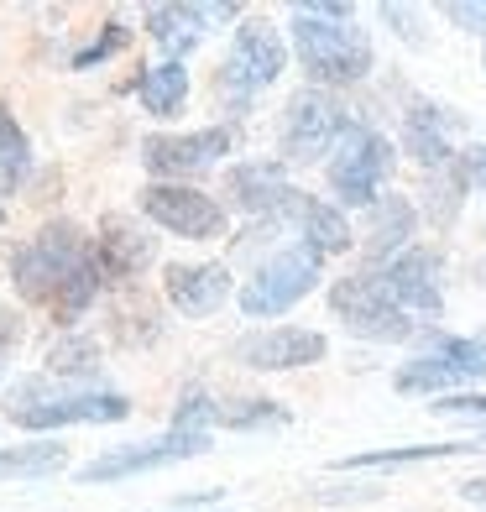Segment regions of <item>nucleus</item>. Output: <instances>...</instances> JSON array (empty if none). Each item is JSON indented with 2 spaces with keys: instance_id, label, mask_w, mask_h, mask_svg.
I'll return each instance as SVG.
<instances>
[{
  "instance_id": "obj_35",
  "label": "nucleus",
  "mask_w": 486,
  "mask_h": 512,
  "mask_svg": "<svg viewBox=\"0 0 486 512\" xmlns=\"http://www.w3.org/2000/svg\"><path fill=\"white\" fill-rule=\"evenodd\" d=\"M460 497H466V502H481V507H486V476H476V481H460Z\"/></svg>"
},
{
  "instance_id": "obj_5",
  "label": "nucleus",
  "mask_w": 486,
  "mask_h": 512,
  "mask_svg": "<svg viewBox=\"0 0 486 512\" xmlns=\"http://www.w3.org/2000/svg\"><path fill=\"white\" fill-rule=\"evenodd\" d=\"M392 142L382 131L372 126H361L351 121L340 131V142L330 152V194L345 204V209H372L377 194H382V183L392 178Z\"/></svg>"
},
{
  "instance_id": "obj_14",
  "label": "nucleus",
  "mask_w": 486,
  "mask_h": 512,
  "mask_svg": "<svg viewBox=\"0 0 486 512\" xmlns=\"http://www.w3.org/2000/svg\"><path fill=\"white\" fill-rule=\"evenodd\" d=\"M230 152V131L210 126V131H194V136H147L142 142V162L157 178H189L204 173Z\"/></svg>"
},
{
  "instance_id": "obj_32",
  "label": "nucleus",
  "mask_w": 486,
  "mask_h": 512,
  "mask_svg": "<svg viewBox=\"0 0 486 512\" xmlns=\"http://www.w3.org/2000/svg\"><path fill=\"white\" fill-rule=\"evenodd\" d=\"M434 413H486V392H450V398L429 403Z\"/></svg>"
},
{
  "instance_id": "obj_24",
  "label": "nucleus",
  "mask_w": 486,
  "mask_h": 512,
  "mask_svg": "<svg viewBox=\"0 0 486 512\" xmlns=\"http://www.w3.org/2000/svg\"><path fill=\"white\" fill-rule=\"evenodd\" d=\"M147 32L173 53V63L204 42V27H199V16L189 6H147Z\"/></svg>"
},
{
  "instance_id": "obj_36",
  "label": "nucleus",
  "mask_w": 486,
  "mask_h": 512,
  "mask_svg": "<svg viewBox=\"0 0 486 512\" xmlns=\"http://www.w3.org/2000/svg\"><path fill=\"white\" fill-rule=\"evenodd\" d=\"M0 225H6V204H0Z\"/></svg>"
},
{
  "instance_id": "obj_25",
  "label": "nucleus",
  "mask_w": 486,
  "mask_h": 512,
  "mask_svg": "<svg viewBox=\"0 0 486 512\" xmlns=\"http://www.w3.org/2000/svg\"><path fill=\"white\" fill-rule=\"evenodd\" d=\"M32 178V142L16 126V115L0 105V194H16Z\"/></svg>"
},
{
  "instance_id": "obj_13",
  "label": "nucleus",
  "mask_w": 486,
  "mask_h": 512,
  "mask_svg": "<svg viewBox=\"0 0 486 512\" xmlns=\"http://www.w3.org/2000/svg\"><path fill=\"white\" fill-rule=\"evenodd\" d=\"M236 356L251 366V371H298V366H314L330 356V340L319 330H298V324H277V330H262V335H246L236 345Z\"/></svg>"
},
{
  "instance_id": "obj_1",
  "label": "nucleus",
  "mask_w": 486,
  "mask_h": 512,
  "mask_svg": "<svg viewBox=\"0 0 486 512\" xmlns=\"http://www.w3.org/2000/svg\"><path fill=\"white\" fill-rule=\"evenodd\" d=\"M11 283L27 304L48 309L58 324H74L100 293V262H95V241L84 236L74 220H53L42 225L27 246H16L11 256Z\"/></svg>"
},
{
  "instance_id": "obj_9",
  "label": "nucleus",
  "mask_w": 486,
  "mask_h": 512,
  "mask_svg": "<svg viewBox=\"0 0 486 512\" xmlns=\"http://www.w3.org/2000/svg\"><path fill=\"white\" fill-rule=\"evenodd\" d=\"M142 215L162 225L178 241H220L230 230L225 204L204 189H183V183H147L142 189Z\"/></svg>"
},
{
  "instance_id": "obj_20",
  "label": "nucleus",
  "mask_w": 486,
  "mask_h": 512,
  "mask_svg": "<svg viewBox=\"0 0 486 512\" xmlns=\"http://www.w3.org/2000/svg\"><path fill=\"white\" fill-rule=\"evenodd\" d=\"M157 256V241L147 236L136 220H121V215H105L100 225V241H95V262H100V277H136L147 272Z\"/></svg>"
},
{
  "instance_id": "obj_6",
  "label": "nucleus",
  "mask_w": 486,
  "mask_h": 512,
  "mask_svg": "<svg viewBox=\"0 0 486 512\" xmlns=\"http://www.w3.org/2000/svg\"><path fill=\"white\" fill-rule=\"evenodd\" d=\"M330 309L335 319L345 324L351 335L361 340H387V345H398V340H413L419 335V324H413L398 304H392V293L382 283V272H356V277H340V283L330 288Z\"/></svg>"
},
{
  "instance_id": "obj_15",
  "label": "nucleus",
  "mask_w": 486,
  "mask_h": 512,
  "mask_svg": "<svg viewBox=\"0 0 486 512\" xmlns=\"http://www.w3.org/2000/svg\"><path fill=\"white\" fill-rule=\"evenodd\" d=\"M225 194L236 199L251 220H277L283 204L293 199V183L283 173V162H241L225 173Z\"/></svg>"
},
{
  "instance_id": "obj_37",
  "label": "nucleus",
  "mask_w": 486,
  "mask_h": 512,
  "mask_svg": "<svg viewBox=\"0 0 486 512\" xmlns=\"http://www.w3.org/2000/svg\"><path fill=\"white\" fill-rule=\"evenodd\" d=\"M481 63H486V48H481Z\"/></svg>"
},
{
  "instance_id": "obj_4",
  "label": "nucleus",
  "mask_w": 486,
  "mask_h": 512,
  "mask_svg": "<svg viewBox=\"0 0 486 512\" xmlns=\"http://www.w3.org/2000/svg\"><path fill=\"white\" fill-rule=\"evenodd\" d=\"M319 272H324V256L304 241H288L283 251H272L267 262L246 277L241 288V314L246 319H272V314H288L293 304L319 288Z\"/></svg>"
},
{
  "instance_id": "obj_34",
  "label": "nucleus",
  "mask_w": 486,
  "mask_h": 512,
  "mask_svg": "<svg viewBox=\"0 0 486 512\" xmlns=\"http://www.w3.org/2000/svg\"><path fill=\"white\" fill-rule=\"evenodd\" d=\"M16 340H21V319H16L11 309H0V356H6Z\"/></svg>"
},
{
  "instance_id": "obj_19",
  "label": "nucleus",
  "mask_w": 486,
  "mask_h": 512,
  "mask_svg": "<svg viewBox=\"0 0 486 512\" xmlns=\"http://www.w3.org/2000/svg\"><path fill=\"white\" fill-rule=\"evenodd\" d=\"M455 131H460V115H450L445 105H429V100H413L403 115V147L424 162V173L455 162V147H450Z\"/></svg>"
},
{
  "instance_id": "obj_22",
  "label": "nucleus",
  "mask_w": 486,
  "mask_h": 512,
  "mask_svg": "<svg viewBox=\"0 0 486 512\" xmlns=\"http://www.w3.org/2000/svg\"><path fill=\"white\" fill-rule=\"evenodd\" d=\"M466 189L471 183H466V168H460V152H455V162H445V168H429L424 173V215H429V225L450 230L460 204H466Z\"/></svg>"
},
{
  "instance_id": "obj_8",
  "label": "nucleus",
  "mask_w": 486,
  "mask_h": 512,
  "mask_svg": "<svg viewBox=\"0 0 486 512\" xmlns=\"http://www.w3.org/2000/svg\"><path fill=\"white\" fill-rule=\"evenodd\" d=\"M283 68H288V48H283V37H277V27L267 16H246L236 27V48H230V58L220 68V89H225V100L246 105L257 89L277 84Z\"/></svg>"
},
{
  "instance_id": "obj_2",
  "label": "nucleus",
  "mask_w": 486,
  "mask_h": 512,
  "mask_svg": "<svg viewBox=\"0 0 486 512\" xmlns=\"http://www.w3.org/2000/svg\"><path fill=\"white\" fill-rule=\"evenodd\" d=\"M293 53L304 63V74L314 79V89H340V84H361L372 74V37L366 27H356V16L330 21V16H309L293 6Z\"/></svg>"
},
{
  "instance_id": "obj_30",
  "label": "nucleus",
  "mask_w": 486,
  "mask_h": 512,
  "mask_svg": "<svg viewBox=\"0 0 486 512\" xmlns=\"http://www.w3.org/2000/svg\"><path fill=\"white\" fill-rule=\"evenodd\" d=\"M445 16L455 21L460 32H481L486 37V0H450Z\"/></svg>"
},
{
  "instance_id": "obj_18",
  "label": "nucleus",
  "mask_w": 486,
  "mask_h": 512,
  "mask_svg": "<svg viewBox=\"0 0 486 512\" xmlns=\"http://www.w3.org/2000/svg\"><path fill=\"white\" fill-rule=\"evenodd\" d=\"M366 262H372V272L377 267H387L392 256H403L408 246H413V230H419V209H413L403 194H377V204L366 209Z\"/></svg>"
},
{
  "instance_id": "obj_31",
  "label": "nucleus",
  "mask_w": 486,
  "mask_h": 512,
  "mask_svg": "<svg viewBox=\"0 0 486 512\" xmlns=\"http://www.w3.org/2000/svg\"><path fill=\"white\" fill-rule=\"evenodd\" d=\"M382 21H392V32H398L403 42H424V37H419V11H408V6H382Z\"/></svg>"
},
{
  "instance_id": "obj_21",
  "label": "nucleus",
  "mask_w": 486,
  "mask_h": 512,
  "mask_svg": "<svg viewBox=\"0 0 486 512\" xmlns=\"http://www.w3.org/2000/svg\"><path fill=\"white\" fill-rule=\"evenodd\" d=\"M136 100H142L147 115L157 121H173V115L189 105V74H183V63H152L142 79H136Z\"/></svg>"
},
{
  "instance_id": "obj_12",
  "label": "nucleus",
  "mask_w": 486,
  "mask_h": 512,
  "mask_svg": "<svg viewBox=\"0 0 486 512\" xmlns=\"http://www.w3.org/2000/svg\"><path fill=\"white\" fill-rule=\"evenodd\" d=\"M210 450V434H178L168 429L162 439H142V445H126V450H110L100 460H89L79 481L84 486H100V481H121V476H142V471H162L173 460H194Z\"/></svg>"
},
{
  "instance_id": "obj_23",
  "label": "nucleus",
  "mask_w": 486,
  "mask_h": 512,
  "mask_svg": "<svg viewBox=\"0 0 486 512\" xmlns=\"http://www.w3.org/2000/svg\"><path fill=\"white\" fill-rule=\"evenodd\" d=\"M481 450L476 439L471 445H398V450H361V455H345L340 471H403V465H424V460H445V455H471Z\"/></svg>"
},
{
  "instance_id": "obj_29",
  "label": "nucleus",
  "mask_w": 486,
  "mask_h": 512,
  "mask_svg": "<svg viewBox=\"0 0 486 512\" xmlns=\"http://www.w3.org/2000/svg\"><path fill=\"white\" fill-rule=\"evenodd\" d=\"M115 48H126V27H121V21H105V32H100L95 48L74 53V68H95V63H100V58H110Z\"/></svg>"
},
{
  "instance_id": "obj_28",
  "label": "nucleus",
  "mask_w": 486,
  "mask_h": 512,
  "mask_svg": "<svg viewBox=\"0 0 486 512\" xmlns=\"http://www.w3.org/2000/svg\"><path fill=\"white\" fill-rule=\"evenodd\" d=\"M95 371H100V345H95V340L74 335V340H58V345H53L48 377H58V382H79V377H95Z\"/></svg>"
},
{
  "instance_id": "obj_26",
  "label": "nucleus",
  "mask_w": 486,
  "mask_h": 512,
  "mask_svg": "<svg viewBox=\"0 0 486 512\" xmlns=\"http://www.w3.org/2000/svg\"><path fill=\"white\" fill-rule=\"evenodd\" d=\"M68 450L53 445V439H37V445H16V450H0V481H21V476H48L63 471Z\"/></svg>"
},
{
  "instance_id": "obj_10",
  "label": "nucleus",
  "mask_w": 486,
  "mask_h": 512,
  "mask_svg": "<svg viewBox=\"0 0 486 512\" xmlns=\"http://www.w3.org/2000/svg\"><path fill=\"white\" fill-rule=\"evenodd\" d=\"M345 126H351V115H345V105L330 89H298L283 110V157L288 162H319L324 152H335Z\"/></svg>"
},
{
  "instance_id": "obj_27",
  "label": "nucleus",
  "mask_w": 486,
  "mask_h": 512,
  "mask_svg": "<svg viewBox=\"0 0 486 512\" xmlns=\"http://www.w3.org/2000/svg\"><path fill=\"white\" fill-rule=\"evenodd\" d=\"M215 424L225 429H272L288 424V408L272 398H236V403H215Z\"/></svg>"
},
{
  "instance_id": "obj_3",
  "label": "nucleus",
  "mask_w": 486,
  "mask_h": 512,
  "mask_svg": "<svg viewBox=\"0 0 486 512\" xmlns=\"http://www.w3.org/2000/svg\"><path fill=\"white\" fill-rule=\"evenodd\" d=\"M131 403L121 392H58L53 377L16 382L6 398V418L21 429H63V424H121Z\"/></svg>"
},
{
  "instance_id": "obj_11",
  "label": "nucleus",
  "mask_w": 486,
  "mask_h": 512,
  "mask_svg": "<svg viewBox=\"0 0 486 512\" xmlns=\"http://www.w3.org/2000/svg\"><path fill=\"white\" fill-rule=\"evenodd\" d=\"M382 272V283L392 293V304H398L413 324H434L439 314H445V283H439V272H445V262H439V251L429 246H408L403 256H392Z\"/></svg>"
},
{
  "instance_id": "obj_17",
  "label": "nucleus",
  "mask_w": 486,
  "mask_h": 512,
  "mask_svg": "<svg viewBox=\"0 0 486 512\" xmlns=\"http://www.w3.org/2000/svg\"><path fill=\"white\" fill-rule=\"evenodd\" d=\"M173 309L189 319H210L225 298H230V267L225 262H199V267H168L162 272Z\"/></svg>"
},
{
  "instance_id": "obj_16",
  "label": "nucleus",
  "mask_w": 486,
  "mask_h": 512,
  "mask_svg": "<svg viewBox=\"0 0 486 512\" xmlns=\"http://www.w3.org/2000/svg\"><path fill=\"white\" fill-rule=\"evenodd\" d=\"M277 220L304 230V236H298V241H304V246H314V251L324 256V262H330V256H345V251L356 246L351 225H345V215H340L335 204H324V199H309V194H298V189H293V199L283 204V215H277Z\"/></svg>"
},
{
  "instance_id": "obj_33",
  "label": "nucleus",
  "mask_w": 486,
  "mask_h": 512,
  "mask_svg": "<svg viewBox=\"0 0 486 512\" xmlns=\"http://www.w3.org/2000/svg\"><path fill=\"white\" fill-rule=\"evenodd\" d=\"M460 168H466V183H471V189H486V142H476V147L460 152Z\"/></svg>"
},
{
  "instance_id": "obj_7",
  "label": "nucleus",
  "mask_w": 486,
  "mask_h": 512,
  "mask_svg": "<svg viewBox=\"0 0 486 512\" xmlns=\"http://www.w3.org/2000/svg\"><path fill=\"white\" fill-rule=\"evenodd\" d=\"M486 377V340H455V335H434L424 356L403 361L392 371L398 392H460Z\"/></svg>"
}]
</instances>
